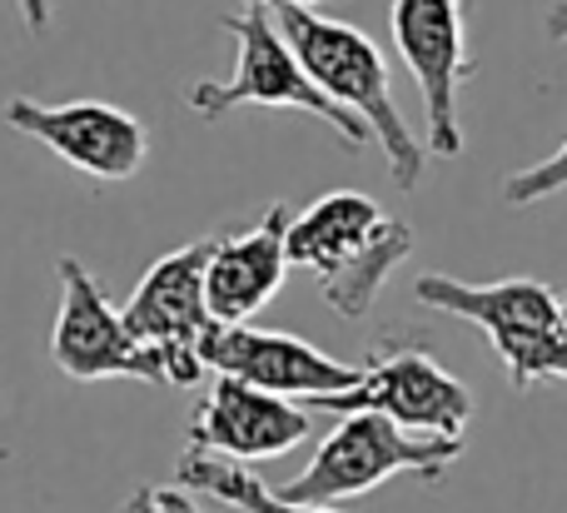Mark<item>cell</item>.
Returning <instances> with one entry per match:
<instances>
[{"label": "cell", "instance_id": "6da1fadb", "mask_svg": "<svg viewBox=\"0 0 567 513\" xmlns=\"http://www.w3.org/2000/svg\"><path fill=\"white\" fill-rule=\"evenodd\" d=\"M275 16L279 35L289 40L293 60L303 65V75L323 90L329 100H339L343 110L369 125V135L379 140V150L389 155V170L403 189L419 185L423 175V145L413 140L409 120H403L399 100H393V80H389V60L383 50L363 35L349 20H329L313 6L299 0H265Z\"/></svg>", "mask_w": 567, "mask_h": 513}, {"label": "cell", "instance_id": "52a82bcc", "mask_svg": "<svg viewBox=\"0 0 567 513\" xmlns=\"http://www.w3.org/2000/svg\"><path fill=\"white\" fill-rule=\"evenodd\" d=\"M393 45L423 95L429 150L443 160L463 155L458 90L473 75L468 55V0H393Z\"/></svg>", "mask_w": 567, "mask_h": 513}, {"label": "cell", "instance_id": "9a60e30c", "mask_svg": "<svg viewBox=\"0 0 567 513\" xmlns=\"http://www.w3.org/2000/svg\"><path fill=\"white\" fill-rule=\"evenodd\" d=\"M558 189H567V140L548 160H538L528 170H513L503 179V205H538V199L558 195Z\"/></svg>", "mask_w": 567, "mask_h": 513}, {"label": "cell", "instance_id": "8fae6325", "mask_svg": "<svg viewBox=\"0 0 567 513\" xmlns=\"http://www.w3.org/2000/svg\"><path fill=\"white\" fill-rule=\"evenodd\" d=\"M303 439H309V414L293 399L245 384L235 375H215L205 404L195 409V424H189V454L259 464V459L289 454Z\"/></svg>", "mask_w": 567, "mask_h": 513}, {"label": "cell", "instance_id": "9c48e42d", "mask_svg": "<svg viewBox=\"0 0 567 513\" xmlns=\"http://www.w3.org/2000/svg\"><path fill=\"white\" fill-rule=\"evenodd\" d=\"M6 125L20 135L55 150L65 165L85 170L90 179H130L140 175L150 155V130L130 110L105 100H65V105H40L30 95H16L6 105Z\"/></svg>", "mask_w": 567, "mask_h": 513}, {"label": "cell", "instance_id": "ac0fdd59", "mask_svg": "<svg viewBox=\"0 0 567 513\" xmlns=\"http://www.w3.org/2000/svg\"><path fill=\"white\" fill-rule=\"evenodd\" d=\"M548 35H553V40H567V0L548 10Z\"/></svg>", "mask_w": 567, "mask_h": 513}, {"label": "cell", "instance_id": "8992f818", "mask_svg": "<svg viewBox=\"0 0 567 513\" xmlns=\"http://www.w3.org/2000/svg\"><path fill=\"white\" fill-rule=\"evenodd\" d=\"M225 30L239 45L235 75L189 85V110H195V115L219 120L239 105H275V110H303V115L333 125L349 150H363L373 140L369 125H363L353 110H343L339 100H329L309 75H303V65L293 60L289 40L279 35V25H275L265 0H245V10L225 16Z\"/></svg>", "mask_w": 567, "mask_h": 513}, {"label": "cell", "instance_id": "5bb4252c", "mask_svg": "<svg viewBox=\"0 0 567 513\" xmlns=\"http://www.w3.org/2000/svg\"><path fill=\"white\" fill-rule=\"evenodd\" d=\"M175 484L195 489L205 499L239 509V513H339L333 504H299V499H284L265 479H255V469L239 464V459H219V454H185L179 459Z\"/></svg>", "mask_w": 567, "mask_h": 513}, {"label": "cell", "instance_id": "e0dca14e", "mask_svg": "<svg viewBox=\"0 0 567 513\" xmlns=\"http://www.w3.org/2000/svg\"><path fill=\"white\" fill-rule=\"evenodd\" d=\"M16 10L25 20V30H35V35L50 25V0H16Z\"/></svg>", "mask_w": 567, "mask_h": 513}, {"label": "cell", "instance_id": "ffe728a7", "mask_svg": "<svg viewBox=\"0 0 567 513\" xmlns=\"http://www.w3.org/2000/svg\"><path fill=\"white\" fill-rule=\"evenodd\" d=\"M563 309H567V289H563Z\"/></svg>", "mask_w": 567, "mask_h": 513}, {"label": "cell", "instance_id": "3957f363", "mask_svg": "<svg viewBox=\"0 0 567 513\" xmlns=\"http://www.w3.org/2000/svg\"><path fill=\"white\" fill-rule=\"evenodd\" d=\"M60 309L50 329V359L65 379L95 384V379H140V384L189 389L205 379V359L195 345H145L130 335L125 315L105 299L100 279L80 259H60Z\"/></svg>", "mask_w": 567, "mask_h": 513}, {"label": "cell", "instance_id": "5b68a950", "mask_svg": "<svg viewBox=\"0 0 567 513\" xmlns=\"http://www.w3.org/2000/svg\"><path fill=\"white\" fill-rule=\"evenodd\" d=\"M463 454V434H429V429H403L399 419L359 409L343 414V424L319 444L299 479H289L275 494L299 504H333V499H359L369 489L389 484L393 474L443 479Z\"/></svg>", "mask_w": 567, "mask_h": 513}, {"label": "cell", "instance_id": "277c9868", "mask_svg": "<svg viewBox=\"0 0 567 513\" xmlns=\"http://www.w3.org/2000/svg\"><path fill=\"white\" fill-rule=\"evenodd\" d=\"M413 299L423 309H443V315L478 325L518 394L533 384H548V379L567 384V309L558 289L538 285V279L468 285V279L449 275H423L413 285Z\"/></svg>", "mask_w": 567, "mask_h": 513}, {"label": "cell", "instance_id": "2e32d148", "mask_svg": "<svg viewBox=\"0 0 567 513\" xmlns=\"http://www.w3.org/2000/svg\"><path fill=\"white\" fill-rule=\"evenodd\" d=\"M125 513H205L195 504V489L185 484H145L130 494Z\"/></svg>", "mask_w": 567, "mask_h": 513}, {"label": "cell", "instance_id": "d6986e66", "mask_svg": "<svg viewBox=\"0 0 567 513\" xmlns=\"http://www.w3.org/2000/svg\"><path fill=\"white\" fill-rule=\"evenodd\" d=\"M299 6H319V0H299Z\"/></svg>", "mask_w": 567, "mask_h": 513}, {"label": "cell", "instance_id": "ba28073f", "mask_svg": "<svg viewBox=\"0 0 567 513\" xmlns=\"http://www.w3.org/2000/svg\"><path fill=\"white\" fill-rule=\"evenodd\" d=\"M313 414H373L399 419L403 429H429V434H463L473 419V394L463 379H453L429 349H393L379 365H369L339 394L303 399Z\"/></svg>", "mask_w": 567, "mask_h": 513}, {"label": "cell", "instance_id": "7a4b0ae2", "mask_svg": "<svg viewBox=\"0 0 567 513\" xmlns=\"http://www.w3.org/2000/svg\"><path fill=\"white\" fill-rule=\"evenodd\" d=\"M284 245H289V265L319 275L333 315L363 319L389 275L413 255V229L393 219L379 199L359 189H333L289 215Z\"/></svg>", "mask_w": 567, "mask_h": 513}, {"label": "cell", "instance_id": "4fadbf2b", "mask_svg": "<svg viewBox=\"0 0 567 513\" xmlns=\"http://www.w3.org/2000/svg\"><path fill=\"white\" fill-rule=\"evenodd\" d=\"M209 255H215V239H195V245L155 259L145 269V279L135 285L130 305L120 309L130 335L145 339V345H195L199 349L205 329L215 325L209 299H205Z\"/></svg>", "mask_w": 567, "mask_h": 513}, {"label": "cell", "instance_id": "30bf717a", "mask_svg": "<svg viewBox=\"0 0 567 513\" xmlns=\"http://www.w3.org/2000/svg\"><path fill=\"white\" fill-rule=\"evenodd\" d=\"M199 359L215 375H235L245 384H259L269 394L284 399H313V394H339L353 379L363 375L359 365H343V359L313 349L299 335H279V329H249L239 325H209L199 339Z\"/></svg>", "mask_w": 567, "mask_h": 513}, {"label": "cell", "instance_id": "7c38bea8", "mask_svg": "<svg viewBox=\"0 0 567 513\" xmlns=\"http://www.w3.org/2000/svg\"><path fill=\"white\" fill-rule=\"evenodd\" d=\"M284 235H289V205H269L249 229L215 239V255L205 269V299L219 325H239L275 299V289L289 275Z\"/></svg>", "mask_w": 567, "mask_h": 513}]
</instances>
